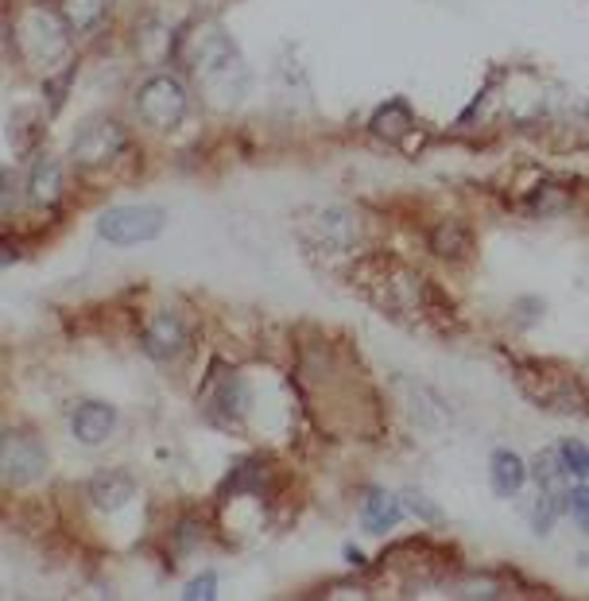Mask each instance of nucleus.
Masks as SVG:
<instances>
[{
  "label": "nucleus",
  "mask_w": 589,
  "mask_h": 601,
  "mask_svg": "<svg viewBox=\"0 0 589 601\" xmlns=\"http://www.w3.org/2000/svg\"><path fill=\"white\" fill-rule=\"evenodd\" d=\"M179 55L209 93H241V86H245L241 51H236V43L218 20H199V24L182 31Z\"/></svg>",
  "instance_id": "nucleus-1"
},
{
  "label": "nucleus",
  "mask_w": 589,
  "mask_h": 601,
  "mask_svg": "<svg viewBox=\"0 0 589 601\" xmlns=\"http://www.w3.org/2000/svg\"><path fill=\"white\" fill-rule=\"evenodd\" d=\"M66 16L51 4H28L12 24V39L36 71H55L66 55Z\"/></svg>",
  "instance_id": "nucleus-2"
},
{
  "label": "nucleus",
  "mask_w": 589,
  "mask_h": 601,
  "mask_svg": "<svg viewBox=\"0 0 589 601\" xmlns=\"http://www.w3.org/2000/svg\"><path fill=\"white\" fill-rule=\"evenodd\" d=\"M187 110H191V93H187V86L175 74H152L137 90V113L148 128L171 132V128L182 125Z\"/></svg>",
  "instance_id": "nucleus-3"
},
{
  "label": "nucleus",
  "mask_w": 589,
  "mask_h": 601,
  "mask_svg": "<svg viewBox=\"0 0 589 601\" xmlns=\"http://www.w3.org/2000/svg\"><path fill=\"white\" fill-rule=\"evenodd\" d=\"M520 388L532 396L543 411H562V415H586V392L571 373L551 369V365H527L520 376Z\"/></svg>",
  "instance_id": "nucleus-4"
},
{
  "label": "nucleus",
  "mask_w": 589,
  "mask_h": 601,
  "mask_svg": "<svg viewBox=\"0 0 589 601\" xmlns=\"http://www.w3.org/2000/svg\"><path fill=\"white\" fill-rule=\"evenodd\" d=\"M128 148L125 125L110 117H93L86 120L71 140V159L78 167H110L113 159H120V152Z\"/></svg>",
  "instance_id": "nucleus-5"
},
{
  "label": "nucleus",
  "mask_w": 589,
  "mask_h": 601,
  "mask_svg": "<svg viewBox=\"0 0 589 601\" xmlns=\"http://www.w3.org/2000/svg\"><path fill=\"white\" fill-rule=\"evenodd\" d=\"M167 214L155 206H113L98 218V233L110 245H144L164 233Z\"/></svg>",
  "instance_id": "nucleus-6"
},
{
  "label": "nucleus",
  "mask_w": 589,
  "mask_h": 601,
  "mask_svg": "<svg viewBox=\"0 0 589 601\" xmlns=\"http://www.w3.org/2000/svg\"><path fill=\"white\" fill-rule=\"evenodd\" d=\"M0 470H4V482L9 485H31L43 477L47 470V450L36 435L28 431H9L4 435V447H0Z\"/></svg>",
  "instance_id": "nucleus-7"
},
{
  "label": "nucleus",
  "mask_w": 589,
  "mask_h": 601,
  "mask_svg": "<svg viewBox=\"0 0 589 601\" xmlns=\"http://www.w3.org/2000/svg\"><path fill=\"white\" fill-rule=\"evenodd\" d=\"M140 342H144V354L155 357V361H175L187 349V342H191V330H187V322L175 310H159V315L148 319Z\"/></svg>",
  "instance_id": "nucleus-8"
},
{
  "label": "nucleus",
  "mask_w": 589,
  "mask_h": 601,
  "mask_svg": "<svg viewBox=\"0 0 589 601\" xmlns=\"http://www.w3.org/2000/svg\"><path fill=\"white\" fill-rule=\"evenodd\" d=\"M71 431L82 447H101V443L117 431V411H113V404H105V400H90L74 411Z\"/></svg>",
  "instance_id": "nucleus-9"
},
{
  "label": "nucleus",
  "mask_w": 589,
  "mask_h": 601,
  "mask_svg": "<svg viewBox=\"0 0 589 601\" xmlns=\"http://www.w3.org/2000/svg\"><path fill=\"white\" fill-rule=\"evenodd\" d=\"M310 233H315V245H322L326 253H342V248L354 245L357 238V221L349 210H337V206H330V210H318L315 221H310Z\"/></svg>",
  "instance_id": "nucleus-10"
},
{
  "label": "nucleus",
  "mask_w": 589,
  "mask_h": 601,
  "mask_svg": "<svg viewBox=\"0 0 589 601\" xmlns=\"http://www.w3.org/2000/svg\"><path fill=\"white\" fill-rule=\"evenodd\" d=\"M86 497H90L93 509L117 512L137 497V482H132L128 474H120V470H105V474H98L90 485H86Z\"/></svg>",
  "instance_id": "nucleus-11"
},
{
  "label": "nucleus",
  "mask_w": 589,
  "mask_h": 601,
  "mask_svg": "<svg viewBox=\"0 0 589 601\" xmlns=\"http://www.w3.org/2000/svg\"><path fill=\"white\" fill-rule=\"evenodd\" d=\"M66 191V171L59 159H39L28 171V199L36 206H55Z\"/></svg>",
  "instance_id": "nucleus-12"
},
{
  "label": "nucleus",
  "mask_w": 589,
  "mask_h": 601,
  "mask_svg": "<svg viewBox=\"0 0 589 601\" xmlns=\"http://www.w3.org/2000/svg\"><path fill=\"white\" fill-rule=\"evenodd\" d=\"M489 482H492V493H497V497H516L527 482L524 458L512 455V450H497V455L489 458Z\"/></svg>",
  "instance_id": "nucleus-13"
},
{
  "label": "nucleus",
  "mask_w": 589,
  "mask_h": 601,
  "mask_svg": "<svg viewBox=\"0 0 589 601\" xmlns=\"http://www.w3.org/2000/svg\"><path fill=\"white\" fill-rule=\"evenodd\" d=\"M399 520H404V504H399V497H392V493H384V489H372L369 497H364L361 524L369 532H388V528H396Z\"/></svg>",
  "instance_id": "nucleus-14"
},
{
  "label": "nucleus",
  "mask_w": 589,
  "mask_h": 601,
  "mask_svg": "<svg viewBox=\"0 0 589 601\" xmlns=\"http://www.w3.org/2000/svg\"><path fill=\"white\" fill-rule=\"evenodd\" d=\"M411 125H415V117H411L408 101H404V98L384 101L381 110L372 113V120H369V128L381 140H404L411 132Z\"/></svg>",
  "instance_id": "nucleus-15"
},
{
  "label": "nucleus",
  "mask_w": 589,
  "mask_h": 601,
  "mask_svg": "<svg viewBox=\"0 0 589 601\" xmlns=\"http://www.w3.org/2000/svg\"><path fill=\"white\" fill-rule=\"evenodd\" d=\"M562 474H566V465H562L559 450H543V455H535L532 462V477L535 485H539V493H547V497H554V501L566 504V489H562ZM571 509V504H566Z\"/></svg>",
  "instance_id": "nucleus-16"
},
{
  "label": "nucleus",
  "mask_w": 589,
  "mask_h": 601,
  "mask_svg": "<svg viewBox=\"0 0 589 601\" xmlns=\"http://www.w3.org/2000/svg\"><path fill=\"white\" fill-rule=\"evenodd\" d=\"M59 12L66 16L71 31L86 36V31H93L105 20V0H59Z\"/></svg>",
  "instance_id": "nucleus-17"
},
{
  "label": "nucleus",
  "mask_w": 589,
  "mask_h": 601,
  "mask_svg": "<svg viewBox=\"0 0 589 601\" xmlns=\"http://www.w3.org/2000/svg\"><path fill=\"white\" fill-rule=\"evenodd\" d=\"M236 411H241V384H236V376H218L214 381V415L218 420H233Z\"/></svg>",
  "instance_id": "nucleus-18"
},
{
  "label": "nucleus",
  "mask_w": 589,
  "mask_h": 601,
  "mask_svg": "<svg viewBox=\"0 0 589 601\" xmlns=\"http://www.w3.org/2000/svg\"><path fill=\"white\" fill-rule=\"evenodd\" d=\"M431 245H435L443 256H465V248H470V233H465L458 221H443V226L435 229Z\"/></svg>",
  "instance_id": "nucleus-19"
},
{
  "label": "nucleus",
  "mask_w": 589,
  "mask_h": 601,
  "mask_svg": "<svg viewBox=\"0 0 589 601\" xmlns=\"http://www.w3.org/2000/svg\"><path fill=\"white\" fill-rule=\"evenodd\" d=\"M559 458H562V465H566V474L589 477V447H581V443L566 438V443L559 447Z\"/></svg>",
  "instance_id": "nucleus-20"
},
{
  "label": "nucleus",
  "mask_w": 589,
  "mask_h": 601,
  "mask_svg": "<svg viewBox=\"0 0 589 601\" xmlns=\"http://www.w3.org/2000/svg\"><path fill=\"white\" fill-rule=\"evenodd\" d=\"M187 598H191V601L218 598V578H214V574H199L194 583H187Z\"/></svg>",
  "instance_id": "nucleus-21"
},
{
  "label": "nucleus",
  "mask_w": 589,
  "mask_h": 601,
  "mask_svg": "<svg viewBox=\"0 0 589 601\" xmlns=\"http://www.w3.org/2000/svg\"><path fill=\"white\" fill-rule=\"evenodd\" d=\"M399 501H404V509H415L419 516H423V520H431V524H435V520H443V512H438L435 504L426 501V497H419V493H411V489L404 493V497H399Z\"/></svg>",
  "instance_id": "nucleus-22"
},
{
  "label": "nucleus",
  "mask_w": 589,
  "mask_h": 601,
  "mask_svg": "<svg viewBox=\"0 0 589 601\" xmlns=\"http://www.w3.org/2000/svg\"><path fill=\"white\" fill-rule=\"evenodd\" d=\"M566 504H571V512L581 520V524H589V489L586 485H578V489L566 493Z\"/></svg>",
  "instance_id": "nucleus-23"
}]
</instances>
